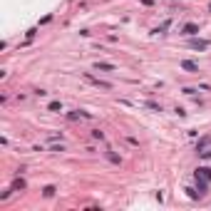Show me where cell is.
Returning <instances> with one entry per match:
<instances>
[{"instance_id": "cell-6", "label": "cell", "mask_w": 211, "mask_h": 211, "mask_svg": "<svg viewBox=\"0 0 211 211\" xmlns=\"http://www.w3.org/2000/svg\"><path fill=\"white\" fill-rule=\"evenodd\" d=\"M95 70H102V72H112V70H114V65H109V62H97V65H95Z\"/></svg>"}, {"instance_id": "cell-2", "label": "cell", "mask_w": 211, "mask_h": 211, "mask_svg": "<svg viewBox=\"0 0 211 211\" xmlns=\"http://www.w3.org/2000/svg\"><path fill=\"white\" fill-rule=\"evenodd\" d=\"M67 117H70V119H90L92 114H90V112H82V109H75V112H70Z\"/></svg>"}, {"instance_id": "cell-7", "label": "cell", "mask_w": 211, "mask_h": 211, "mask_svg": "<svg viewBox=\"0 0 211 211\" xmlns=\"http://www.w3.org/2000/svg\"><path fill=\"white\" fill-rule=\"evenodd\" d=\"M107 159H109L112 164H122V157H119V154H114V152H107Z\"/></svg>"}, {"instance_id": "cell-4", "label": "cell", "mask_w": 211, "mask_h": 211, "mask_svg": "<svg viewBox=\"0 0 211 211\" xmlns=\"http://www.w3.org/2000/svg\"><path fill=\"white\" fill-rule=\"evenodd\" d=\"M189 47H194V50H206V47H209V40H191Z\"/></svg>"}, {"instance_id": "cell-1", "label": "cell", "mask_w": 211, "mask_h": 211, "mask_svg": "<svg viewBox=\"0 0 211 211\" xmlns=\"http://www.w3.org/2000/svg\"><path fill=\"white\" fill-rule=\"evenodd\" d=\"M85 80H87V82H92L95 87H102V90H112V85H109V82H105V80H97V77H92V75H85Z\"/></svg>"}, {"instance_id": "cell-8", "label": "cell", "mask_w": 211, "mask_h": 211, "mask_svg": "<svg viewBox=\"0 0 211 211\" xmlns=\"http://www.w3.org/2000/svg\"><path fill=\"white\" fill-rule=\"evenodd\" d=\"M55 191H57L55 186H45V189H42V194H45L47 199H50V196H55Z\"/></svg>"}, {"instance_id": "cell-10", "label": "cell", "mask_w": 211, "mask_h": 211, "mask_svg": "<svg viewBox=\"0 0 211 211\" xmlns=\"http://www.w3.org/2000/svg\"><path fill=\"white\" fill-rule=\"evenodd\" d=\"M60 109H62L60 102H50V112H60Z\"/></svg>"}, {"instance_id": "cell-11", "label": "cell", "mask_w": 211, "mask_h": 211, "mask_svg": "<svg viewBox=\"0 0 211 211\" xmlns=\"http://www.w3.org/2000/svg\"><path fill=\"white\" fill-rule=\"evenodd\" d=\"M92 137H95V139H105V132H100V129H95V132H92Z\"/></svg>"}, {"instance_id": "cell-9", "label": "cell", "mask_w": 211, "mask_h": 211, "mask_svg": "<svg viewBox=\"0 0 211 211\" xmlns=\"http://www.w3.org/2000/svg\"><path fill=\"white\" fill-rule=\"evenodd\" d=\"M209 137H204V139H201V142H199V152H204V149H206V147H209Z\"/></svg>"}, {"instance_id": "cell-5", "label": "cell", "mask_w": 211, "mask_h": 211, "mask_svg": "<svg viewBox=\"0 0 211 211\" xmlns=\"http://www.w3.org/2000/svg\"><path fill=\"white\" fill-rule=\"evenodd\" d=\"M196 33H199V25H194V23L184 25V35H196Z\"/></svg>"}, {"instance_id": "cell-12", "label": "cell", "mask_w": 211, "mask_h": 211, "mask_svg": "<svg viewBox=\"0 0 211 211\" xmlns=\"http://www.w3.org/2000/svg\"><path fill=\"white\" fill-rule=\"evenodd\" d=\"M13 189H25V181H23V179H18V181L13 184Z\"/></svg>"}, {"instance_id": "cell-3", "label": "cell", "mask_w": 211, "mask_h": 211, "mask_svg": "<svg viewBox=\"0 0 211 211\" xmlns=\"http://www.w3.org/2000/svg\"><path fill=\"white\" fill-rule=\"evenodd\" d=\"M181 67H184L186 72H194V75L199 72V65H196V62H191V60H181Z\"/></svg>"}]
</instances>
